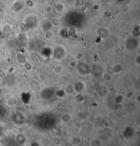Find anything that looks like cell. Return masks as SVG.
<instances>
[{
  "instance_id": "6da1fadb",
  "label": "cell",
  "mask_w": 140,
  "mask_h": 146,
  "mask_svg": "<svg viewBox=\"0 0 140 146\" xmlns=\"http://www.w3.org/2000/svg\"><path fill=\"white\" fill-rule=\"evenodd\" d=\"M103 77L105 79V81H107V82H111L112 80V76H111V73H107V71L106 72H104L103 73Z\"/></svg>"
},
{
  "instance_id": "277c9868",
  "label": "cell",
  "mask_w": 140,
  "mask_h": 146,
  "mask_svg": "<svg viewBox=\"0 0 140 146\" xmlns=\"http://www.w3.org/2000/svg\"><path fill=\"white\" fill-rule=\"evenodd\" d=\"M52 141H53V143L56 145H60V144H61V143H60L61 141H60V139L58 137H54Z\"/></svg>"
},
{
  "instance_id": "7a4b0ae2",
  "label": "cell",
  "mask_w": 140,
  "mask_h": 146,
  "mask_svg": "<svg viewBox=\"0 0 140 146\" xmlns=\"http://www.w3.org/2000/svg\"><path fill=\"white\" fill-rule=\"evenodd\" d=\"M44 36H45V37H46L47 39H50L53 37V33L51 31H48L47 32H46Z\"/></svg>"
},
{
  "instance_id": "3957f363",
  "label": "cell",
  "mask_w": 140,
  "mask_h": 146,
  "mask_svg": "<svg viewBox=\"0 0 140 146\" xmlns=\"http://www.w3.org/2000/svg\"><path fill=\"white\" fill-rule=\"evenodd\" d=\"M116 99H118V100L117 99H115V102H116L117 103H118V104L122 103L123 100H124V97L122 96V95H118Z\"/></svg>"
}]
</instances>
